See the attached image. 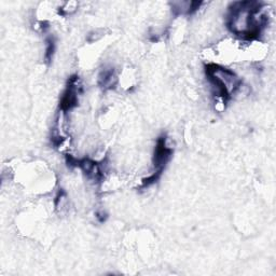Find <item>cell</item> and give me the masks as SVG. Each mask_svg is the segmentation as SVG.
Segmentation results:
<instances>
[{
  "label": "cell",
  "instance_id": "obj_1",
  "mask_svg": "<svg viewBox=\"0 0 276 276\" xmlns=\"http://www.w3.org/2000/svg\"><path fill=\"white\" fill-rule=\"evenodd\" d=\"M173 150L166 145V139L164 137H160L156 143V147L154 151V159L153 163L156 172L161 173L163 171L164 166L169 162L170 158L172 156Z\"/></svg>",
  "mask_w": 276,
  "mask_h": 276
},
{
  "label": "cell",
  "instance_id": "obj_2",
  "mask_svg": "<svg viewBox=\"0 0 276 276\" xmlns=\"http://www.w3.org/2000/svg\"><path fill=\"white\" fill-rule=\"evenodd\" d=\"M99 82H100V85L102 86L104 89L115 88L118 82V78H117L115 70H113L112 68L104 69V72L100 75Z\"/></svg>",
  "mask_w": 276,
  "mask_h": 276
},
{
  "label": "cell",
  "instance_id": "obj_3",
  "mask_svg": "<svg viewBox=\"0 0 276 276\" xmlns=\"http://www.w3.org/2000/svg\"><path fill=\"white\" fill-rule=\"evenodd\" d=\"M54 51H55V41L53 38H49L47 40V49H46V59L48 62L52 61Z\"/></svg>",
  "mask_w": 276,
  "mask_h": 276
}]
</instances>
